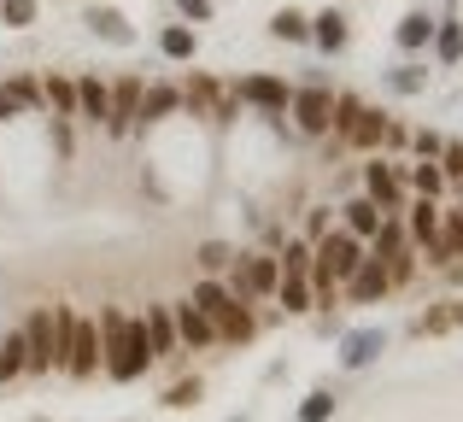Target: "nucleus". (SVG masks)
<instances>
[{
  "instance_id": "7c9ffc66",
  "label": "nucleus",
  "mask_w": 463,
  "mask_h": 422,
  "mask_svg": "<svg viewBox=\"0 0 463 422\" xmlns=\"http://www.w3.org/2000/svg\"><path fill=\"white\" fill-rule=\"evenodd\" d=\"M270 35L276 42H311V12H299V6L270 12Z\"/></svg>"
},
{
  "instance_id": "ea45409f",
  "label": "nucleus",
  "mask_w": 463,
  "mask_h": 422,
  "mask_svg": "<svg viewBox=\"0 0 463 422\" xmlns=\"http://www.w3.org/2000/svg\"><path fill=\"white\" fill-rule=\"evenodd\" d=\"M311 270V240H282V276H306Z\"/></svg>"
},
{
  "instance_id": "c756f323",
  "label": "nucleus",
  "mask_w": 463,
  "mask_h": 422,
  "mask_svg": "<svg viewBox=\"0 0 463 422\" xmlns=\"http://www.w3.org/2000/svg\"><path fill=\"white\" fill-rule=\"evenodd\" d=\"M434 59H440V65H458L463 59V18H434Z\"/></svg>"
},
{
  "instance_id": "c85d7f7f",
  "label": "nucleus",
  "mask_w": 463,
  "mask_h": 422,
  "mask_svg": "<svg viewBox=\"0 0 463 422\" xmlns=\"http://www.w3.org/2000/svg\"><path fill=\"white\" fill-rule=\"evenodd\" d=\"M18 376H30V346H24V334L12 329V334H0V388L18 381Z\"/></svg>"
},
{
  "instance_id": "c03bdc74",
  "label": "nucleus",
  "mask_w": 463,
  "mask_h": 422,
  "mask_svg": "<svg viewBox=\"0 0 463 422\" xmlns=\"http://www.w3.org/2000/svg\"><path fill=\"white\" fill-rule=\"evenodd\" d=\"M182 23H212V0H176Z\"/></svg>"
},
{
  "instance_id": "0eeeda50",
  "label": "nucleus",
  "mask_w": 463,
  "mask_h": 422,
  "mask_svg": "<svg viewBox=\"0 0 463 422\" xmlns=\"http://www.w3.org/2000/svg\"><path fill=\"white\" fill-rule=\"evenodd\" d=\"M340 294H346V305H382L387 294H393V282H387V264L370 258V247H364V264L340 282Z\"/></svg>"
},
{
  "instance_id": "9b49d317",
  "label": "nucleus",
  "mask_w": 463,
  "mask_h": 422,
  "mask_svg": "<svg viewBox=\"0 0 463 422\" xmlns=\"http://www.w3.org/2000/svg\"><path fill=\"white\" fill-rule=\"evenodd\" d=\"M170 323H176L182 352H205V346H217V323L205 317L194 299H176V305H170Z\"/></svg>"
},
{
  "instance_id": "20e7f679",
  "label": "nucleus",
  "mask_w": 463,
  "mask_h": 422,
  "mask_svg": "<svg viewBox=\"0 0 463 422\" xmlns=\"http://www.w3.org/2000/svg\"><path fill=\"white\" fill-rule=\"evenodd\" d=\"M328 112H335V89H328L323 77L299 82L294 100H288V117H294L299 136H311V141H323V136H328Z\"/></svg>"
},
{
  "instance_id": "f704fd0d",
  "label": "nucleus",
  "mask_w": 463,
  "mask_h": 422,
  "mask_svg": "<svg viewBox=\"0 0 463 422\" xmlns=\"http://www.w3.org/2000/svg\"><path fill=\"white\" fill-rule=\"evenodd\" d=\"M6 89L18 94L24 112H42V117H47V94H42V77H35V70H18V77H6Z\"/></svg>"
},
{
  "instance_id": "aec40b11",
  "label": "nucleus",
  "mask_w": 463,
  "mask_h": 422,
  "mask_svg": "<svg viewBox=\"0 0 463 422\" xmlns=\"http://www.w3.org/2000/svg\"><path fill=\"white\" fill-rule=\"evenodd\" d=\"M405 235L417 240L422 252H429L434 240H440V200H417V194H411V206H405Z\"/></svg>"
},
{
  "instance_id": "473e14b6",
  "label": "nucleus",
  "mask_w": 463,
  "mask_h": 422,
  "mask_svg": "<svg viewBox=\"0 0 463 422\" xmlns=\"http://www.w3.org/2000/svg\"><path fill=\"white\" fill-rule=\"evenodd\" d=\"M387 89L405 94V100H411V94H422V89H429V70H422V59H399V65L387 70Z\"/></svg>"
},
{
  "instance_id": "49530a36",
  "label": "nucleus",
  "mask_w": 463,
  "mask_h": 422,
  "mask_svg": "<svg viewBox=\"0 0 463 422\" xmlns=\"http://www.w3.org/2000/svg\"><path fill=\"white\" fill-rule=\"evenodd\" d=\"M382 147H387V153L411 147V129H405V124H393V117H387V136H382Z\"/></svg>"
},
{
  "instance_id": "b1692460",
  "label": "nucleus",
  "mask_w": 463,
  "mask_h": 422,
  "mask_svg": "<svg viewBox=\"0 0 463 422\" xmlns=\"http://www.w3.org/2000/svg\"><path fill=\"white\" fill-rule=\"evenodd\" d=\"M382 136H387V112H382V106H370V100H364V112H358V124H352L346 147H358V153H375V147H382Z\"/></svg>"
},
{
  "instance_id": "a878e982",
  "label": "nucleus",
  "mask_w": 463,
  "mask_h": 422,
  "mask_svg": "<svg viewBox=\"0 0 463 422\" xmlns=\"http://www.w3.org/2000/svg\"><path fill=\"white\" fill-rule=\"evenodd\" d=\"M188 299H194V305H200V311H205V317H212V323L223 317L229 305H235V294H229V287H223V276H200Z\"/></svg>"
},
{
  "instance_id": "412c9836",
  "label": "nucleus",
  "mask_w": 463,
  "mask_h": 422,
  "mask_svg": "<svg viewBox=\"0 0 463 422\" xmlns=\"http://www.w3.org/2000/svg\"><path fill=\"white\" fill-rule=\"evenodd\" d=\"M399 183H405V194H417V200H440L446 188V171H440V159H417V164H405V176H399Z\"/></svg>"
},
{
  "instance_id": "bb28decb",
  "label": "nucleus",
  "mask_w": 463,
  "mask_h": 422,
  "mask_svg": "<svg viewBox=\"0 0 463 422\" xmlns=\"http://www.w3.org/2000/svg\"><path fill=\"white\" fill-rule=\"evenodd\" d=\"M42 94H47V117H77V77H42Z\"/></svg>"
},
{
  "instance_id": "de8ad7c7",
  "label": "nucleus",
  "mask_w": 463,
  "mask_h": 422,
  "mask_svg": "<svg viewBox=\"0 0 463 422\" xmlns=\"http://www.w3.org/2000/svg\"><path fill=\"white\" fill-rule=\"evenodd\" d=\"M18 112H24V106H18V94H12L6 82H0V124H12V117H18Z\"/></svg>"
},
{
  "instance_id": "8fccbe9b",
  "label": "nucleus",
  "mask_w": 463,
  "mask_h": 422,
  "mask_svg": "<svg viewBox=\"0 0 463 422\" xmlns=\"http://www.w3.org/2000/svg\"><path fill=\"white\" fill-rule=\"evenodd\" d=\"M452 211H458V217H463V200H458V206H452Z\"/></svg>"
},
{
  "instance_id": "f03ea898",
  "label": "nucleus",
  "mask_w": 463,
  "mask_h": 422,
  "mask_svg": "<svg viewBox=\"0 0 463 422\" xmlns=\"http://www.w3.org/2000/svg\"><path fill=\"white\" fill-rule=\"evenodd\" d=\"M182 112L229 129L235 112H241V100H235V89H229L223 77H212V70H188V82H182Z\"/></svg>"
},
{
  "instance_id": "3c124183",
  "label": "nucleus",
  "mask_w": 463,
  "mask_h": 422,
  "mask_svg": "<svg viewBox=\"0 0 463 422\" xmlns=\"http://www.w3.org/2000/svg\"><path fill=\"white\" fill-rule=\"evenodd\" d=\"M35 422H47V417H35Z\"/></svg>"
},
{
  "instance_id": "f257e3e1",
  "label": "nucleus",
  "mask_w": 463,
  "mask_h": 422,
  "mask_svg": "<svg viewBox=\"0 0 463 422\" xmlns=\"http://www.w3.org/2000/svg\"><path fill=\"white\" fill-rule=\"evenodd\" d=\"M100 352H106V376L112 381H141L153 370V346H147V323H141V311H118L106 305L100 317Z\"/></svg>"
},
{
  "instance_id": "4468645a",
  "label": "nucleus",
  "mask_w": 463,
  "mask_h": 422,
  "mask_svg": "<svg viewBox=\"0 0 463 422\" xmlns=\"http://www.w3.org/2000/svg\"><path fill=\"white\" fill-rule=\"evenodd\" d=\"M170 112H182V89L176 82H147V89H141V106H136V136L153 129V124H165Z\"/></svg>"
},
{
  "instance_id": "58836bf2",
  "label": "nucleus",
  "mask_w": 463,
  "mask_h": 422,
  "mask_svg": "<svg viewBox=\"0 0 463 422\" xmlns=\"http://www.w3.org/2000/svg\"><path fill=\"white\" fill-rule=\"evenodd\" d=\"M328 417H335V393H328V388H311L306 405H299V422H328Z\"/></svg>"
},
{
  "instance_id": "6ab92c4d",
  "label": "nucleus",
  "mask_w": 463,
  "mask_h": 422,
  "mask_svg": "<svg viewBox=\"0 0 463 422\" xmlns=\"http://www.w3.org/2000/svg\"><path fill=\"white\" fill-rule=\"evenodd\" d=\"M346 42H352V30H346V12H340V6L311 12V47H323V53H346Z\"/></svg>"
},
{
  "instance_id": "dca6fc26",
  "label": "nucleus",
  "mask_w": 463,
  "mask_h": 422,
  "mask_svg": "<svg viewBox=\"0 0 463 422\" xmlns=\"http://www.w3.org/2000/svg\"><path fill=\"white\" fill-rule=\"evenodd\" d=\"M82 23H89L106 47H136V23H129L118 6H89V12H82Z\"/></svg>"
},
{
  "instance_id": "f8f14e48",
  "label": "nucleus",
  "mask_w": 463,
  "mask_h": 422,
  "mask_svg": "<svg viewBox=\"0 0 463 422\" xmlns=\"http://www.w3.org/2000/svg\"><path fill=\"white\" fill-rule=\"evenodd\" d=\"M141 89H147V82H141L136 70L112 82V117H106V136H136V106H141Z\"/></svg>"
},
{
  "instance_id": "72a5a7b5",
  "label": "nucleus",
  "mask_w": 463,
  "mask_h": 422,
  "mask_svg": "<svg viewBox=\"0 0 463 422\" xmlns=\"http://www.w3.org/2000/svg\"><path fill=\"white\" fill-rule=\"evenodd\" d=\"M411 334L417 341H440V334H452V299H440V305H429L417 323H411Z\"/></svg>"
},
{
  "instance_id": "7ed1b4c3",
  "label": "nucleus",
  "mask_w": 463,
  "mask_h": 422,
  "mask_svg": "<svg viewBox=\"0 0 463 422\" xmlns=\"http://www.w3.org/2000/svg\"><path fill=\"white\" fill-rule=\"evenodd\" d=\"M276 282H282V258L276 252H235V264L223 270V287L235 299H276Z\"/></svg>"
},
{
  "instance_id": "4c0bfd02",
  "label": "nucleus",
  "mask_w": 463,
  "mask_h": 422,
  "mask_svg": "<svg viewBox=\"0 0 463 422\" xmlns=\"http://www.w3.org/2000/svg\"><path fill=\"white\" fill-rule=\"evenodd\" d=\"M42 18V0H0V23L6 30H30Z\"/></svg>"
},
{
  "instance_id": "5701e85b",
  "label": "nucleus",
  "mask_w": 463,
  "mask_h": 422,
  "mask_svg": "<svg viewBox=\"0 0 463 422\" xmlns=\"http://www.w3.org/2000/svg\"><path fill=\"white\" fill-rule=\"evenodd\" d=\"M340 229H346V235H358V240H370L375 229H382V206H375L370 194L346 200V206H340Z\"/></svg>"
},
{
  "instance_id": "37998d69",
  "label": "nucleus",
  "mask_w": 463,
  "mask_h": 422,
  "mask_svg": "<svg viewBox=\"0 0 463 422\" xmlns=\"http://www.w3.org/2000/svg\"><path fill=\"white\" fill-rule=\"evenodd\" d=\"M440 171H446V183L463 188V141H446L440 147Z\"/></svg>"
},
{
  "instance_id": "79ce46f5",
  "label": "nucleus",
  "mask_w": 463,
  "mask_h": 422,
  "mask_svg": "<svg viewBox=\"0 0 463 422\" xmlns=\"http://www.w3.org/2000/svg\"><path fill=\"white\" fill-rule=\"evenodd\" d=\"M47 136H53V153H59V159H71V153H77V136H71V117H47Z\"/></svg>"
},
{
  "instance_id": "a211bd4d",
  "label": "nucleus",
  "mask_w": 463,
  "mask_h": 422,
  "mask_svg": "<svg viewBox=\"0 0 463 422\" xmlns=\"http://www.w3.org/2000/svg\"><path fill=\"white\" fill-rule=\"evenodd\" d=\"M141 323H147L153 364H158V358H176V352H182V341H176V323H170V305H141Z\"/></svg>"
},
{
  "instance_id": "cd10ccee",
  "label": "nucleus",
  "mask_w": 463,
  "mask_h": 422,
  "mask_svg": "<svg viewBox=\"0 0 463 422\" xmlns=\"http://www.w3.org/2000/svg\"><path fill=\"white\" fill-rule=\"evenodd\" d=\"M71 341H77V305H65V299H59V305H53V370H59V376H65Z\"/></svg>"
},
{
  "instance_id": "a18cd8bd",
  "label": "nucleus",
  "mask_w": 463,
  "mask_h": 422,
  "mask_svg": "<svg viewBox=\"0 0 463 422\" xmlns=\"http://www.w3.org/2000/svg\"><path fill=\"white\" fill-rule=\"evenodd\" d=\"M328 229H335V223H328V206H311V217H306V235H299V240H311V247H317V240H323Z\"/></svg>"
},
{
  "instance_id": "c9c22d12",
  "label": "nucleus",
  "mask_w": 463,
  "mask_h": 422,
  "mask_svg": "<svg viewBox=\"0 0 463 422\" xmlns=\"http://www.w3.org/2000/svg\"><path fill=\"white\" fill-rule=\"evenodd\" d=\"M194 264H200V276H223L229 264H235V247H229V240H200Z\"/></svg>"
},
{
  "instance_id": "393cba45",
  "label": "nucleus",
  "mask_w": 463,
  "mask_h": 422,
  "mask_svg": "<svg viewBox=\"0 0 463 422\" xmlns=\"http://www.w3.org/2000/svg\"><path fill=\"white\" fill-rule=\"evenodd\" d=\"M158 53L188 65V59L200 53V30H194V23H165V30H158Z\"/></svg>"
},
{
  "instance_id": "ddd939ff",
  "label": "nucleus",
  "mask_w": 463,
  "mask_h": 422,
  "mask_svg": "<svg viewBox=\"0 0 463 422\" xmlns=\"http://www.w3.org/2000/svg\"><path fill=\"white\" fill-rule=\"evenodd\" d=\"M382 352H387V334L382 329H346L335 358H340V370H370Z\"/></svg>"
},
{
  "instance_id": "f3484780",
  "label": "nucleus",
  "mask_w": 463,
  "mask_h": 422,
  "mask_svg": "<svg viewBox=\"0 0 463 422\" xmlns=\"http://www.w3.org/2000/svg\"><path fill=\"white\" fill-rule=\"evenodd\" d=\"M393 42H399V53H411V59H417L422 47L434 42V12H429V6H411L405 18L393 23Z\"/></svg>"
},
{
  "instance_id": "4be33fe9",
  "label": "nucleus",
  "mask_w": 463,
  "mask_h": 422,
  "mask_svg": "<svg viewBox=\"0 0 463 422\" xmlns=\"http://www.w3.org/2000/svg\"><path fill=\"white\" fill-rule=\"evenodd\" d=\"M252 334H259V317H252L247 299H235V305L217 317V346H223V341H229V346H247Z\"/></svg>"
},
{
  "instance_id": "a19ab883",
  "label": "nucleus",
  "mask_w": 463,
  "mask_h": 422,
  "mask_svg": "<svg viewBox=\"0 0 463 422\" xmlns=\"http://www.w3.org/2000/svg\"><path fill=\"white\" fill-rule=\"evenodd\" d=\"M440 147H446L440 129H411V153H417V159H440Z\"/></svg>"
},
{
  "instance_id": "9d476101",
  "label": "nucleus",
  "mask_w": 463,
  "mask_h": 422,
  "mask_svg": "<svg viewBox=\"0 0 463 422\" xmlns=\"http://www.w3.org/2000/svg\"><path fill=\"white\" fill-rule=\"evenodd\" d=\"M364 194L382 206V217H393V211H405V183H399V171H393V159H382L375 153L370 164H364Z\"/></svg>"
},
{
  "instance_id": "6e6552de",
  "label": "nucleus",
  "mask_w": 463,
  "mask_h": 422,
  "mask_svg": "<svg viewBox=\"0 0 463 422\" xmlns=\"http://www.w3.org/2000/svg\"><path fill=\"white\" fill-rule=\"evenodd\" d=\"M24 346H30V376L53 370V305H30V317L18 323Z\"/></svg>"
},
{
  "instance_id": "1a4fd4ad",
  "label": "nucleus",
  "mask_w": 463,
  "mask_h": 422,
  "mask_svg": "<svg viewBox=\"0 0 463 422\" xmlns=\"http://www.w3.org/2000/svg\"><path fill=\"white\" fill-rule=\"evenodd\" d=\"M100 364H106V352H100V323H94L89 311H77V341H71L65 376H71V381H89Z\"/></svg>"
},
{
  "instance_id": "e433bc0d",
  "label": "nucleus",
  "mask_w": 463,
  "mask_h": 422,
  "mask_svg": "<svg viewBox=\"0 0 463 422\" xmlns=\"http://www.w3.org/2000/svg\"><path fill=\"white\" fill-rule=\"evenodd\" d=\"M200 393H205L200 376H182V381H170V388H165V399H158V405H165V411H194Z\"/></svg>"
},
{
  "instance_id": "2f4dec72",
  "label": "nucleus",
  "mask_w": 463,
  "mask_h": 422,
  "mask_svg": "<svg viewBox=\"0 0 463 422\" xmlns=\"http://www.w3.org/2000/svg\"><path fill=\"white\" fill-rule=\"evenodd\" d=\"M276 299H282L288 317H306V311H317V299H311V282H306V276H282V282H276Z\"/></svg>"
},
{
  "instance_id": "2eb2a0df",
  "label": "nucleus",
  "mask_w": 463,
  "mask_h": 422,
  "mask_svg": "<svg viewBox=\"0 0 463 422\" xmlns=\"http://www.w3.org/2000/svg\"><path fill=\"white\" fill-rule=\"evenodd\" d=\"M77 117H89V124H100V129H106V117H112V82L94 77V70L77 77Z\"/></svg>"
},
{
  "instance_id": "09e8293b",
  "label": "nucleus",
  "mask_w": 463,
  "mask_h": 422,
  "mask_svg": "<svg viewBox=\"0 0 463 422\" xmlns=\"http://www.w3.org/2000/svg\"><path fill=\"white\" fill-rule=\"evenodd\" d=\"M452 329H463V294L452 299Z\"/></svg>"
},
{
  "instance_id": "39448f33",
  "label": "nucleus",
  "mask_w": 463,
  "mask_h": 422,
  "mask_svg": "<svg viewBox=\"0 0 463 422\" xmlns=\"http://www.w3.org/2000/svg\"><path fill=\"white\" fill-rule=\"evenodd\" d=\"M229 89H235L241 106H252V112H264V117H288V100H294V82L270 77V70H252V77L229 82Z\"/></svg>"
},
{
  "instance_id": "423d86ee",
  "label": "nucleus",
  "mask_w": 463,
  "mask_h": 422,
  "mask_svg": "<svg viewBox=\"0 0 463 422\" xmlns=\"http://www.w3.org/2000/svg\"><path fill=\"white\" fill-rule=\"evenodd\" d=\"M311 264H323L335 282H346V276L364 264V240H358V235H346V229H328V235L311 247Z\"/></svg>"
}]
</instances>
